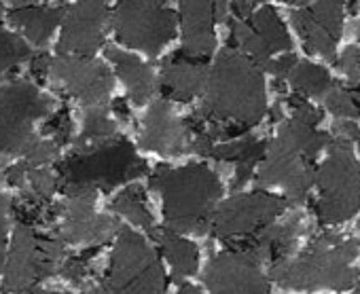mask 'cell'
<instances>
[{
  "instance_id": "cell-1",
  "label": "cell",
  "mask_w": 360,
  "mask_h": 294,
  "mask_svg": "<svg viewBox=\"0 0 360 294\" xmlns=\"http://www.w3.org/2000/svg\"><path fill=\"white\" fill-rule=\"evenodd\" d=\"M267 110L265 83L259 66L240 51L225 49L208 70L206 100L198 112L206 123L257 125Z\"/></svg>"
},
{
  "instance_id": "cell-2",
  "label": "cell",
  "mask_w": 360,
  "mask_h": 294,
  "mask_svg": "<svg viewBox=\"0 0 360 294\" xmlns=\"http://www.w3.org/2000/svg\"><path fill=\"white\" fill-rule=\"evenodd\" d=\"M150 187L161 195L165 227L174 233H204L221 197V180L206 166L157 168Z\"/></svg>"
},
{
  "instance_id": "cell-3",
  "label": "cell",
  "mask_w": 360,
  "mask_h": 294,
  "mask_svg": "<svg viewBox=\"0 0 360 294\" xmlns=\"http://www.w3.org/2000/svg\"><path fill=\"white\" fill-rule=\"evenodd\" d=\"M326 142V133H320L314 125L292 116L267 146L259 182L265 187H282L288 199L303 201L316 182L314 159Z\"/></svg>"
},
{
  "instance_id": "cell-4",
  "label": "cell",
  "mask_w": 360,
  "mask_h": 294,
  "mask_svg": "<svg viewBox=\"0 0 360 294\" xmlns=\"http://www.w3.org/2000/svg\"><path fill=\"white\" fill-rule=\"evenodd\" d=\"M356 256L358 246L354 241L320 237L299 258L276 260L271 277L290 290H345L356 281Z\"/></svg>"
},
{
  "instance_id": "cell-5",
  "label": "cell",
  "mask_w": 360,
  "mask_h": 294,
  "mask_svg": "<svg viewBox=\"0 0 360 294\" xmlns=\"http://www.w3.org/2000/svg\"><path fill=\"white\" fill-rule=\"evenodd\" d=\"M62 187L68 193L112 189L121 182L138 178L146 172V163L138 159L127 140H112L89 151H77L60 163Z\"/></svg>"
},
{
  "instance_id": "cell-6",
  "label": "cell",
  "mask_w": 360,
  "mask_h": 294,
  "mask_svg": "<svg viewBox=\"0 0 360 294\" xmlns=\"http://www.w3.org/2000/svg\"><path fill=\"white\" fill-rule=\"evenodd\" d=\"M316 185L320 189L316 214L322 225H339L360 210V166L349 142L333 144L328 159L316 172Z\"/></svg>"
},
{
  "instance_id": "cell-7",
  "label": "cell",
  "mask_w": 360,
  "mask_h": 294,
  "mask_svg": "<svg viewBox=\"0 0 360 294\" xmlns=\"http://www.w3.org/2000/svg\"><path fill=\"white\" fill-rule=\"evenodd\" d=\"M102 286L108 294H163V269L148 243L134 231L121 229Z\"/></svg>"
},
{
  "instance_id": "cell-8",
  "label": "cell",
  "mask_w": 360,
  "mask_h": 294,
  "mask_svg": "<svg viewBox=\"0 0 360 294\" xmlns=\"http://www.w3.org/2000/svg\"><path fill=\"white\" fill-rule=\"evenodd\" d=\"M64 241L34 233L32 227L18 225L13 246L5 267V294H28L39 281L53 275L64 262Z\"/></svg>"
},
{
  "instance_id": "cell-9",
  "label": "cell",
  "mask_w": 360,
  "mask_h": 294,
  "mask_svg": "<svg viewBox=\"0 0 360 294\" xmlns=\"http://www.w3.org/2000/svg\"><path fill=\"white\" fill-rule=\"evenodd\" d=\"M117 39L155 58L176 34V15L167 0H119L112 11Z\"/></svg>"
},
{
  "instance_id": "cell-10",
  "label": "cell",
  "mask_w": 360,
  "mask_h": 294,
  "mask_svg": "<svg viewBox=\"0 0 360 294\" xmlns=\"http://www.w3.org/2000/svg\"><path fill=\"white\" fill-rule=\"evenodd\" d=\"M51 110V100L28 81H13L0 87V159L22 155L37 140V119Z\"/></svg>"
},
{
  "instance_id": "cell-11",
  "label": "cell",
  "mask_w": 360,
  "mask_h": 294,
  "mask_svg": "<svg viewBox=\"0 0 360 294\" xmlns=\"http://www.w3.org/2000/svg\"><path fill=\"white\" fill-rule=\"evenodd\" d=\"M286 201L269 193H248L225 201L212 216V231L219 239L252 237L269 227L282 212Z\"/></svg>"
},
{
  "instance_id": "cell-12",
  "label": "cell",
  "mask_w": 360,
  "mask_h": 294,
  "mask_svg": "<svg viewBox=\"0 0 360 294\" xmlns=\"http://www.w3.org/2000/svg\"><path fill=\"white\" fill-rule=\"evenodd\" d=\"M53 85L85 106H102L112 91V74L108 68L87 55L51 58L49 72Z\"/></svg>"
},
{
  "instance_id": "cell-13",
  "label": "cell",
  "mask_w": 360,
  "mask_h": 294,
  "mask_svg": "<svg viewBox=\"0 0 360 294\" xmlns=\"http://www.w3.org/2000/svg\"><path fill=\"white\" fill-rule=\"evenodd\" d=\"M66 197L68 199L56 208V214L62 216V222L56 229L60 241L98 246L121 231L117 218L94 212L96 191H75Z\"/></svg>"
},
{
  "instance_id": "cell-14",
  "label": "cell",
  "mask_w": 360,
  "mask_h": 294,
  "mask_svg": "<svg viewBox=\"0 0 360 294\" xmlns=\"http://www.w3.org/2000/svg\"><path fill=\"white\" fill-rule=\"evenodd\" d=\"M108 7L106 0H77L66 9L58 43L60 55H91L104 43Z\"/></svg>"
},
{
  "instance_id": "cell-15",
  "label": "cell",
  "mask_w": 360,
  "mask_h": 294,
  "mask_svg": "<svg viewBox=\"0 0 360 294\" xmlns=\"http://www.w3.org/2000/svg\"><path fill=\"white\" fill-rule=\"evenodd\" d=\"M259 262L244 250L219 254L208 265L204 281L212 294H267L269 281Z\"/></svg>"
},
{
  "instance_id": "cell-16",
  "label": "cell",
  "mask_w": 360,
  "mask_h": 294,
  "mask_svg": "<svg viewBox=\"0 0 360 294\" xmlns=\"http://www.w3.org/2000/svg\"><path fill=\"white\" fill-rule=\"evenodd\" d=\"M292 22L311 53L330 58L343 24V0H316L297 11Z\"/></svg>"
},
{
  "instance_id": "cell-17",
  "label": "cell",
  "mask_w": 360,
  "mask_h": 294,
  "mask_svg": "<svg viewBox=\"0 0 360 294\" xmlns=\"http://www.w3.org/2000/svg\"><path fill=\"white\" fill-rule=\"evenodd\" d=\"M140 144L161 155H183L189 151V127L172 114L165 102H155L144 116Z\"/></svg>"
},
{
  "instance_id": "cell-18",
  "label": "cell",
  "mask_w": 360,
  "mask_h": 294,
  "mask_svg": "<svg viewBox=\"0 0 360 294\" xmlns=\"http://www.w3.org/2000/svg\"><path fill=\"white\" fill-rule=\"evenodd\" d=\"M180 24H183V49L193 60L212 55L217 47L214 39V11L212 0H180Z\"/></svg>"
},
{
  "instance_id": "cell-19",
  "label": "cell",
  "mask_w": 360,
  "mask_h": 294,
  "mask_svg": "<svg viewBox=\"0 0 360 294\" xmlns=\"http://www.w3.org/2000/svg\"><path fill=\"white\" fill-rule=\"evenodd\" d=\"M206 64L202 60H193L178 51L163 62L159 87L163 95L174 102H191L206 87Z\"/></svg>"
},
{
  "instance_id": "cell-20",
  "label": "cell",
  "mask_w": 360,
  "mask_h": 294,
  "mask_svg": "<svg viewBox=\"0 0 360 294\" xmlns=\"http://www.w3.org/2000/svg\"><path fill=\"white\" fill-rule=\"evenodd\" d=\"M267 144L252 138V135H244L240 140H227L221 144H214V149L210 151V157H214L217 161H233L238 163L236 170V178H233V189H240L248 182V178L252 176L255 166L265 157Z\"/></svg>"
},
{
  "instance_id": "cell-21",
  "label": "cell",
  "mask_w": 360,
  "mask_h": 294,
  "mask_svg": "<svg viewBox=\"0 0 360 294\" xmlns=\"http://www.w3.org/2000/svg\"><path fill=\"white\" fill-rule=\"evenodd\" d=\"M66 7H37V5H22L9 11V22L20 28L37 47H43L53 30L64 22Z\"/></svg>"
},
{
  "instance_id": "cell-22",
  "label": "cell",
  "mask_w": 360,
  "mask_h": 294,
  "mask_svg": "<svg viewBox=\"0 0 360 294\" xmlns=\"http://www.w3.org/2000/svg\"><path fill=\"white\" fill-rule=\"evenodd\" d=\"M106 55L115 64L119 79L125 83L129 98L136 104H144L155 93V87H157L153 70L144 62H140L136 55H131L127 51H121L117 47H108Z\"/></svg>"
},
{
  "instance_id": "cell-23",
  "label": "cell",
  "mask_w": 360,
  "mask_h": 294,
  "mask_svg": "<svg viewBox=\"0 0 360 294\" xmlns=\"http://www.w3.org/2000/svg\"><path fill=\"white\" fill-rule=\"evenodd\" d=\"M117 140V123L108 116L104 106H87L83 114V131L75 140L77 151H89L96 146Z\"/></svg>"
},
{
  "instance_id": "cell-24",
  "label": "cell",
  "mask_w": 360,
  "mask_h": 294,
  "mask_svg": "<svg viewBox=\"0 0 360 294\" xmlns=\"http://www.w3.org/2000/svg\"><path fill=\"white\" fill-rule=\"evenodd\" d=\"M159 241H161V248L167 256V260L172 262V269H174V277L176 279H183L187 275H193L198 271V262H200V252H198V246L183 239L178 233L165 229V231H155Z\"/></svg>"
},
{
  "instance_id": "cell-25",
  "label": "cell",
  "mask_w": 360,
  "mask_h": 294,
  "mask_svg": "<svg viewBox=\"0 0 360 294\" xmlns=\"http://www.w3.org/2000/svg\"><path fill=\"white\" fill-rule=\"evenodd\" d=\"M250 26L261 36V41L267 45L271 55L278 51H290V47H292L290 36L286 34L284 24L280 22L278 13L271 7H263L255 15H250Z\"/></svg>"
},
{
  "instance_id": "cell-26",
  "label": "cell",
  "mask_w": 360,
  "mask_h": 294,
  "mask_svg": "<svg viewBox=\"0 0 360 294\" xmlns=\"http://www.w3.org/2000/svg\"><path fill=\"white\" fill-rule=\"evenodd\" d=\"M110 208L117 212V214H123L125 218H129L134 225L155 233V222H153V216L146 208V197H144V191L140 187H127L125 191H121Z\"/></svg>"
},
{
  "instance_id": "cell-27",
  "label": "cell",
  "mask_w": 360,
  "mask_h": 294,
  "mask_svg": "<svg viewBox=\"0 0 360 294\" xmlns=\"http://www.w3.org/2000/svg\"><path fill=\"white\" fill-rule=\"evenodd\" d=\"M288 79L290 85L303 95H322L333 87L328 72L314 64H295L288 72Z\"/></svg>"
},
{
  "instance_id": "cell-28",
  "label": "cell",
  "mask_w": 360,
  "mask_h": 294,
  "mask_svg": "<svg viewBox=\"0 0 360 294\" xmlns=\"http://www.w3.org/2000/svg\"><path fill=\"white\" fill-rule=\"evenodd\" d=\"M229 28H231V36H233V41L238 43V47H240L242 51H246L248 58H250L257 66L267 68V64L271 62V51H269L267 45L261 41V36L252 30V26L246 24L244 20H231V22H229Z\"/></svg>"
},
{
  "instance_id": "cell-29",
  "label": "cell",
  "mask_w": 360,
  "mask_h": 294,
  "mask_svg": "<svg viewBox=\"0 0 360 294\" xmlns=\"http://www.w3.org/2000/svg\"><path fill=\"white\" fill-rule=\"evenodd\" d=\"M56 187H58V180L47 168H30L22 185V189L26 191V199L39 201V203H47Z\"/></svg>"
},
{
  "instance_id": "cell-30",
  "label": "cell",
  "mask_w": 360,
  "mask_h": 294,
  "mask_svg": "<svg viewBox=\"0 0 360 294\" xmlns=\"http://www.w3.org/2000/svg\"><path fill=\"white\" fill-rule=\"evenodd\" d=\"M28 55H30V49L20 36L0 28V72L13 68L15 64L24 62Z\"/></svg>"
},
{
  "instance_id": "cell-31",
  "label": "cell",
  "mask_w": 360,
  "mask_h": 294,
  "mask_svg": "<svg viewBox=\"0 0 360 294\" xmlns=\"http://www.w3.org/2000/svg\"><path fill=\"white\" fill-rule=\"evenodd\" d=\"M60 146L53 140H34L22 153V163L26 168H47L58 157Z\"/></svg>"
},
{
  "instance_id": "cell-32",
  "label": "cell",
  "mask_w": 360,
  "mask_h": 294,
  "mask_svg": "<svg viewBox=\"0 0 360 294\" xmlns=\"http://www.w3.org/2000/svg\"><path fill=\"white\" fill-rule=\"evenodd\" d=\"M326 106L333 114L343 116V119H356L358 116V104L356 100L349 95V91L341 89V87H330L328 95H326Z\"/></svg>"
},
{
  "instance_id": "cell-33",
  "label": "cell",
  "mask_w": 360,
  "mask_h": 294,
  "mask_svg": "<svg viewBox=\"0 0 360 294\" xmlns=\"http://www.w3.org/2000/svg\"><path fill=\"white\" fill-rule=\"evenodd\" d=\"M98 252V248H91V250H87V252H83V254H79V256H70V258H66L62 265H60V273H62V277L64 279H70V281H81L83 277H87V273H89V260H91V256Z\"/></svg>"
},
{
  "instance_id": "cell-34",
  "label": "cell",
  "mask_w": 360,
  "mask_h": 294,
  "mask_svg": "<svg viewBox=\"0 0 360 294\" xmlns=\"http://www.w3.org/2000/svg\"><path fill=\"white\" fill-rule=\"evenodd\" d=\"M45 131L53 138V142L58 146H64L70 142V135H72V121H70V114L66 108H62L60 112H56L47 125H45Z\"/></svg>"
},
{
  "instance_id": "cell-35",
  "label": "cell",
  "mask_w": 360,
  "mask_h": 294,
  "mask_svg": "<svg viewBox=\"0 0 360 294\" xmlns=\"http://www.w3.org/2000/svg\"><path fill=\"white\" fill-rule=\"evenodd\" d=\"M341 68L349 81H360V49H347L341 58Z\"/></svg>"
},
{
  "instance_id": "cell-36",
  "label": "cell",
  "mask_w": 360,
  "mask_h": 294,
  "mask_svg": "<svg viewBox=\"0 0 360 294\" xmlns=\"http://www.w3.org/2000/svg\"><path fill=\"white\" fill-rule=\"evenodd\" d=\"M11 208V201L0 195V262L5 254V235H7V212Z\"/></svg>"
},
{
  "instance_id": "cell-37",
  "label": "cell",
  "mask_w": 360,
  "mask_h": 294,
  "mask_svg": "<svg viewBox=\"0 0 360 294\" xmlns=\"http://www.w3.org/2000/svg\"><path fill=\"white\" fill-rule=\"evenodd\" d=\"M255 5H257V0H233V11L240 20H246L252 15Z\"/></svg>"
},
{
  "instance_id": "cell-38",
  "label": "cell",
  "mask_w": 360,
  "mask_h": 294,
  "mask_svg": "<svg viewBox=\"0 0 360 294\" xmlns=\"http://www.w3.org/2000/svg\"><path fill=\"white\" fill-rule=\"evenodd\" d=\"M49 64H51V58L47 53H39L34 60H32V74H37L39 79L45 76L49 72Z\"/></svg>"
},
{
  "instance_id": "cell-39",
  "label": "cell",
  "mask_w": 360,
  "mask_h": 294,
  "mask_svg": "<svg viewBox=\"0 0 360 294\" xmlns=\"http://www.w3.org/2000/svg\"><path fill=\"white\" fill-rule=\"evenodd\" d=\"M112 110H115V114H117L121 121H129V108H127V104H125L123 100H115Z\"/></svg>"
},
{
  "instance_id": "cell-40",
  "label": "cell",
  "mask_w": 360,
  "mask_h": 294,
  "mask_svg": "<svg viewBox=\"0 0 360 294\" xmlns=\"http://www.w3.org/2000/svg\"><path fill=\"white\" fill-rule=\"evenodd\" d=\"M178 294H200V290L193 288V286H183V288L178 290Z\"/></svg>"
},
{
  "instance_id": "cell-41",
  "label": "cell",
  "mask_w": 360,
  "mask_h": 294,
  "mask_svg": "<svg viewBox=\"0 0 360 294\" xmlns=\"http://www.w3.org/2000/svg\"><path fill=\"white\" fill-rule=\"evenodd\" d=\"M7 3L15 9V7H22V5H26V0H7Z\"/></svg>"
},
{
  "instance_id": "cell-42",
  "label": "cell",
  "mask_w": 360,
  "mask_h": 294,
  "mask_svg": "<svg viewBox=\"0 0 360 294\" xmlns=\"http://www.w3.org/2000/svg\"><path fill=\"white\" fill-rule=\"evenodd\" d=\"M28 294H64V292H47V290H32V292H28Z\"/></svg>"
},
{
  "instance_id": "cell-43",
  "label": "cell",
  "mask_w": 360,
  "mask_h": 294,
  "mask_svg": "<svg viewBox=\"0 0 360 294\" xmlns=\"http://www.w3.org/2000/svg\"><path fill=\"white\" fill-rule=\"evenodd\" d=\"M0 13H3V5H0Z\"/></svg>"
},
{
  "instance_id": "cell-44",
  "label": "cell",
  "mask_w": 360,
  "mask_h": 294,
  "mask_svg": "<svg viewBox=\"0 0 360 294\" xmlns=\"http://www.w3.org/2000/svg\"><path fill=\"white\" fill-rule=\"evenodd\" d=\"M354 294H360V290H356V292H354Z\"/></svg>"
},
{
  "instance_id": "cell-45",
  "label": "cell",
  "mask_w": 360,
  "mask_h": 294,
  "mask_svg": "<svg viewBox=\"0 0 360 294\" xmlns=\"http://www.w3.org/2000/svg\"><path fill=\"white\" fill-rule=\"evenodd\" d=\"M62 3H64V0H62Z\"/></svg>"
}]
</instances>
